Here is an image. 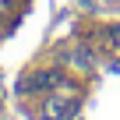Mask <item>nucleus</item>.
Wrapping results in <instances>:
<instances>
[{
  "instance_id": "obj_1",
  "label": "nucleus",
  "mask_w": 120,
  "mask_h": 120,
  "mask_svg": "<svg viewBox=\"0 0 120 120\" xmlns=\"http://www.w3.org/2000/svg\"><path fill=\"white\" fill-rule=\"evenodd\" d=\"M74 64H78V67H88V64H92V56L81 49V53H74Z\"/></svg>"
}]
</instances>
